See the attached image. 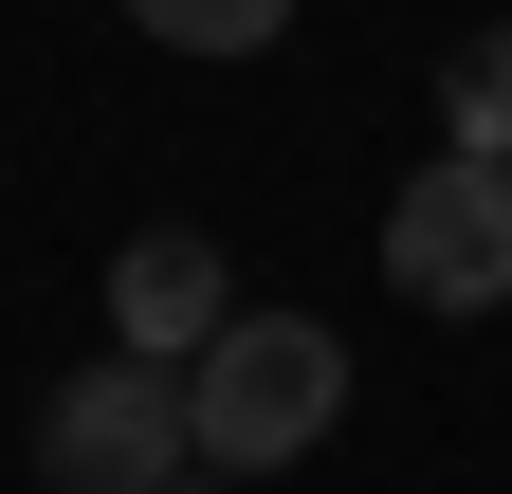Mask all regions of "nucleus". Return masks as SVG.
I'll use <instances>...</instances> for the list:
<instances>
[{"instance_id":"0eeeda50","label":"nucleus","mask_w":512,"mask_h":494,"mask_svg":"<svg viewBox=\"0 0 512 494\" xmlns=\"http://www.w3.org/2000/svg\"><path fill=\"white\" fill-rule=\"evenodd\" d=\"M165 494H238V476H220V458H183V476H165Z\"/></svg>"},{"instance_id":"f257e3e1","label":"nucleus","mask_w":512,"mask_h":494,"mask_svg":"<svg viewBox=\"0 0 512 494\" xmlns=\"http://www.w3.org/2000/svg\"><path fill=\"white\" fill-rule=\"evenodd\" d=\"M330 421H348V330H311V312H238L202 366H183V440H202L220 476L330 458Z\"/></svg>"},{"instance_id":"7ed1b4c3","label":"nucleus","mask_w":512,"mask_h":494,"mask_svg":"<svg viewBox=\"0 0 512 494\" xmlns=\"http://www.w3.org/2000/svg\"><path fill=\"white\" fill-rule=\"evenodd\" d=\"M183 458H202V440H183V366H74V385H55L37 403V494H165Z\"/></svg>"},{"instance_id":"423d86ee","label":"nucleus","mask_w":512,"mask_h":494,"mask_svg":"<svg viewBox=\"0 0 512 494\" xmlns=\"http://www.w3.org/2000/svg\"><path fill=\"white\" fill-rule=\"evenodd\" d=\"M128 19H147L165 55H275V37H293V0H128Z\"/></svg>"},{"instance_id":"f03ea898","label":"nucleus","mask_w":512,"mask_h":494,"mask_svg":"<svg viewBox=\"0 0 512 494\" xmlns=\"http://www.w3.org/2000/svg\"><path fill=\"white\" fill-rule=\"evenodd\" d=\"M384 293L403 312H512V147H439L384 202Z\"/></svg>"},{"instance_id":"20e7f679","label":"nucleus","mask_w":512,"mask_h":494,"mask_svg":"<svg viewBox=\"0 0 512 494\" xmlns=\"http://www.w3.org/2000/svg\"><path fill=\"white\" fill-rule=\"evenodd\" d=\"M220 330H238V275H220V238H202V220L110 238V348H128V366H202Z\"/></svg>"},{"instance_id":"39448f33","label":"nucleus","mask_w":512,"mask_h":494,"mask_svg":"<svg viewBox=\"0 0 512 494\" xmlns=\"http://www.w3.org/2000/svg\"><path fill=\"white\" fill-rule=\"evenodd\" d=\"M439 129H458V147H512V19H476L458 55H439Z\"/></svg>"}]
</instances>
